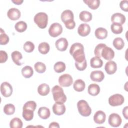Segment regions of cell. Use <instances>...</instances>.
Listing matches in <instances>:
<instances>
[{
  "label": "cell",
  "mask_w": 128,
  "mask_h": 128,
  "mask_svg": "<svg viewBox=\"0 0 128 128\" xmlns=\"http://www.w3.org/2000/svg\"><path fill=\"white\" fill-rule=\"evenodd\" d=\"M8 58L7 53L4 50H0V62L4 63L5 62Z\"/></svg>",
  "instance_id": "ee69618b"
},
{
  "label": "cell",
  "mask_w": 128,
  "mask_h": 128,
  "mask_svg": "<svg viewBox=\"0 0 128 128\" xmlns=\"http://www.w3.org/2000/svg\"><path fill=\"white\" fill-rule=\"evenodd\" d=\"M22 74L25 78H30L33 75L34 70L30 66H26L22 68Z\"/></svg>",
  "instance_id": "83f0119b"
},
{
  "label": "cell",
  "mask_w": 128,
  "mask_h": 128,
  "mask_svg": "<svg viewBox=\"0 0 128 128\" xmlns=\"http://www.w3.org/2000/svg\"><path fill=\"white\" fill-rule=\"evenodd\" d=\"M85 82L81 79L76 80L73 84V88L74 90L78 92L83 91L85 88Z\"/></svg>",
  "instance_id": "cb8c5ba5"
},
{
  "label": "cell",
  "mask_w": 128,
  "mask_h": 128,
  "mask_svg": "<svg viewBox=\"0 0 128 128\" xmlns=\"http://www.w3.org/2000/svg\"><path fill=\"white\" fill-rule=\"evenodd\" d=\"M66 64L62 62H58L54 66V70L57 73H60L64 72L66 70Z\"/></svg>",
  "instance_id": "e575fe53"
},
{
  "label": "cell",
  "mask_w": 128,
  "mask_h": 128,
  "mask_svg": "<svg viewBox=\"0 0 128 128\" xmlns=\"http://www.w3.org/2000/svg\"><path fill=\"white\" fill-rule=\"evenodd\" d=\"M104 78V72L101 70H94L90 74V78L94 82H100Z\"/></svg>",
  "instance_id": "2e32d148"
},
{
  "label": "cell",
  "mask_w": 128,
  "mask_h": 128,
  "mask_svg": "<svg viewBox=\"0 0 128 128\" xmlns=\"http://www.w3.org/2000/svg\"><path fill=\"white\" fill-rule=\"evenodd\" d=\"M73 82L72 76L68 74L60 76L58 78V83L62 86L68 87L70 86Z\"/></svg>",
  "instance_id": "52a82bcc"
},
{
  "label": "cell",
  "mask_w": 128,
  "mask_h": 128,
  "mask_svg": "<svg viewBox=\"0 0 128 128\" xmlns=\"http://www.w3.org/2000/svg\"><path fill=\"white\" fill-rule=\"evenodd\" d=\"M50 91L49 86L46 84H42L38 88V92L39 94L45 96L48 94Z\"/></svg>",
  "instance_id": "603a6c76"
},
{
  "label": "cell",
  "mask_w": 128,
  "mask_h": 128,
  "mask_svg": "<svg viewBox=\"0 0 128 128\" xmlns=\"http://www.w3.org/2000/svg\"><path fill=\"white\" fill-rule=\"evenodd\" d=\"M9 42V37L5 34L2 28L0 29V44L1 45H6Z\"/></svg>",
  "instance_id": "f35d334b"
},
{
  "label": "cell",
  "mask_w": 128,
  "mask_h": 128,
  "mask_svg": "<svg viewBox=\"0 0 128 128\" xmlns=\"http://www.w3.org/2000/svg\"><path fill=\"white\" fill-rule=\"evenodd\" d=\"M52 92L54 100L56 102L64 103L66 100V96L64 94L63 89L59 86H54L52 90Z\"/></svg>",
  "instance_id": "7a4b0ae2"
},
{
  "label": "cell",
  "mask_w": 128,
  "mask_h": 128,
  "mask_svg": "<svg viewBox=\"0 0 128 128\" xmlns=\"http://www.w3.org/2000/svg\"><path fill=\"white\" fill-rule=\"evenodd\" d=\"M34 22L40 28L44 29L47 26L48 16L45 12H40L36 14L34 16Z\"/></svg>",
  "instance_id": "3957f363"
},
{
  "label": "cell",
  "mask_w": 128,
  "mask_h": 128,
  "mask_svg": "<svg viewBox=\"0 0 128 128\" xmlns=\"http://www.w3.org/2000/svg\"><path fill=\"white\" fill-rule=\"evenodd\" d=\"M66 27L69 29V30H72L73 28H74L76 26V23L74 22V21H72V22H68L67 24H64Z\"/></svg>",
  "instance_id": "bcb514c9"
},
{
  "label": "cell",
  "mask_w": 128,
  "mask_h": 128,
  "mask_svg": "<svg viewBox=\"0 0 128 128\" xmlns=\"http://www.w3.org/2000/svg\"><path fill=\"white\" fill-rule=\"evenodd\" d=\"M124 101L122 95L118 94H114L110 96L108 98V104L112 106H116L122 105Z\"/></svg>",
  "instance_id": "8992f818"
},
{
  "label": "cell",
  "mask_w": 128,
  "mask_h": 128,
  "mask_svg": "<svg viewBox=\"0 0 128 128\" xmlns=\"http://www.w3.org/2000/svg\"><path fill=\"white\" fill-rule=\"evenodd\" d=\"M20 15L21 14L20 10L16 8H11L7 12L8 18L12 20H18L20 17Z\"/></svg>",
  "instance_id": "d6986e66"
},
{
  "label": "cell",
  "mask_w": 128,
  "mask_h": 128,
  "mask_svg": "<svg viewBox=\"0 0 128 128\" xmlns=\"http://www.w3.org/2000/svg\"><path fill=\"white\" fill-rule=\"evenodd\" d=\"M110 29L112 32L114 34H121L123 30L122 25L116 23H112L110 26Z\"/></svg>",
  "instance_id": "8d00e7d4"
},
{
  "label": "cell",
  "mask_w": 128,
  "mask_h": 128,
  "mask_svg": "<svg viewBox=\"0 0 128 128\" xmlns=\"http://www.w3.org/2000/svg\"><path fill=\"white\" fill-rule=\"evenodd\" d=\"M15 106L12 104H6L4 106V112L7 115H12L14 113Z\"/></svg>",
  "instance_id": "d590c367"
},
{
  "label": "cell",
  "mask_w": 128,
  "mask_h": 128,
  "mask_svg": "<svg viewBox=\"0 0 128 128\" xmlns=\"http://www.w3.org/2000/svg\"><path fill=\"white\" fill-rule=\"evenodd\" d=\"M126 20L125 16L123 14L119 12L114 14L111 17V21L113 23H116L121 25L125 22Z\"/></svg>",
  "instance_id": "e0dca14e"
},
{
  "label": "cell",
  "mask_w": 128,
  "mask_h": 128,
  "mask_svg": "<svg viewBox=\"0 0 128 128\" xmlns=\"http://www.w3.org/2000/svg\"><path fill=\"white\" fill-rule=\"evenodd\" d=\"M106 115L102 110L97 111L94 114V120L97 124H102L106 120Z\"/></svg>",
  "instance_id": "ac0fdd59"
},
{
  "label": "cell",
  "mask_w": 128,
  "mask_h": 128,
  "mask_svg": "<svg viewBox=\"0 0 128 128\" xmlns=\"http://www.w3.org/2000/svg\"><path fill=\"white\" fill-rule=\"evenodd\" d=\"M34 69L38 73L42 74L45 72L46 70V66L44 63L40 62H38L34 64Z\"/></svg>",
  "instance_id": "74e56055"
},
{
  "label": "cell",
  "mask_w": 128,
  "mask_h": 128,
  "mask_svg": "<svg viewBox=\"0 0 128 128\" xmlns=\"http://www.w3.org/2000/svg\"><path fill=\"white\" fill-rule=\"evenodd\" d=\"M62 32V27L60 24L54 22L52 24L48 29V34L52 37L56 38L60 35Z\"/></svg>",
  "instance_id": "5b68a950"
},
{
  "label": "cell",
  "mask_w": 128,
  "mask_h": 128,
  "mask_svg": "<svg viewBox=\"0 0 128 128\" xmlns=\"http://www.w3.org/2000/svg\"><path fill=\"white\" fill-rule=\"evenodd\" d=\"M22 117L26 121H30L34 118V111L28 109H23Z\"/></svg>",
  "instance_id": "836d02e7"
},
{
  "label": "cell",
  "mask_w": 128,
  "mask_h": 128,
  "mask_svg": "<svg viewBox=\"0 0 128 128\" xmlns=\"http://www.w3.org/2000/svg\"><path fill=\"white\" fill-rule=\"evenodd\" d=\"M49 128H60L59 124L56 122H52L50 124V126H48Z\"/></svg>",
  "instance_id": "c3c4849f"
},
{
  "label": "cell",
  "mask_w": 128,
  "mask_h": 128,
  "mask_svg": "<svg viewBox=\"0 0 128 128\" xmlns=\"http://www.w3.org/2000/svg\"><path fill=\"white\" fill-rule=\"evenodd\" d=\"M12 2L13 3H14V4H18V5H19V4H21L22 2H23V0H12Z\"/></svg>",
  "instance_id": "681fc988"
},
{
  "label": "cell",
  "mask_w": 128,
  "mask_h": 128,
  "mask_svg": "<svg viewBox=\"0 0 128 128\" xmlns=\"http://www.w3.org/2000/svg\"><path fill=\"white\" fill-rule=\"evenodd\" d=\"M14 28L17 32H22L26 30L27 24L24 21H20L16 24Z\"/></svg>",
  "instance_id": "d6a6232c"
},
{
  "label": "cell",
  "mask_w": 128,
  "mask_h": 128,
  "mask_svg": "<svg viewBox=\"0 0 128 128\" xmlns=\"http://www.w3.org/2000/svg\"><path fill=\"white\" fill-rule=\"evenodd\" d=\"M52 111L56 115H62L64 114L66 112V106L64 103L56 102L52 106Z\"/></svg>",
  "instance_id": "8fae6325"
},
{
  "label": "cell",
  "mask_w": 128,
  "mask_h": 128,
  "mask_svg": "<svg viewBox=\"0 0 128 128\" xmlns=\"http://www.w3.org/2000/svg\"><path fill=\"white\" fill-rule=\"evenodd\" d=\"M128 106H125L123 110H122V114L124 116V118L126 119H128Z\"/></svg>",
  "instance_id": "7dc6e473"
},
{
  "label": "cell",
  "mask_w": 128,
  "mask_h": 128,
  "mask_svg": "<svg viewBox=\"0 0 128 128\" xmlns=\"http://www.w3.org/2000/svg\"><path fill=\"white\" fill-rule=\"evenodd\" d=\"M50 45L46 42H42L38 46L39 52L43 54H47L50 50Z\"/></svg>",
  "instance_id": "f1b7e54d"
},
{
  "label": "cell",
  "mask_w": 128,
  "mask_h": 128,
  "mask_svg": "<svg viewBox=\"0 0 128 128\" xmlns=\"http://www.w3.org/2000/svg\"><path fill=\"white\" fill-rule=\"evenodd\" d=\"M11 56L14 62L18 66L22 65L20 60L22 58V54L17 50L14 51L11 54Z\"/></svg>",
  "instance_id": "d4e9b609"
},
{
  "label": "cell",
  "mask_w": 128,
  "mask_h": 128,
  "mask_svg": "<svg viewBox=\"0 0 128 128\" xmlns=\"http://www.w3.org/2000/svg\"><path fill=\"white\" fill-rule=\"evenodd\" d=\"M88 92L90 95L96 96L100 93V88L99 86L96 84H92L88 86Z\"/></svg>",
  "instance_id": "7402d4cb"
},
{
  "label": "cell",
  "mask_w": 128,
  "mask_h": 128,
  "mask_svg": "<svg viewBox=\"0 0 128 128\" xmlns=\"http://www.w3.org/2000/svg\"><path fill=\"white\" fill-rule=\"evenodd\" d=\"M75 66L76 68V69L78 70L82 71L84 70L86 66H87V63H86V60L85 59L82 62H75Z\"/></svg>",
  "instance_id": "7bdbcfd3"
},
{
  "label": "cell",
  "mask_w": 128,
  "mask_h": 128,
  "mask_svg": "<svg viewBox=\"0 0 128 128\" xmlns=\"http://www.w3.org/2000/svg\"><path fill=\"white\" fill-rule=\"evenodd\" d=\"M106 46V44H98L95 48L94 50V54L98 58H101V53L102 49Z\"/></svg>",
  "instance_id": "60d3db41"
},
{
  "label": "cell",
  "mask_w": 128,
  "mask_h": 128,
  "mask_svg": "<svg viewBox=\"0 0 128 128\" xmlns=\"http://www.w3.org/2000/svg\"><path fill=\"white\" fill-rule=\"evenodd\" d=\"M70 53L76 62H82L86 59L84 47L80 43L76 42L70 46Z\"/></svg>",
  "instance_id": "6da1fadb"
},
{
  "label": "cell",
  "mask_w": 128,
  "mask_h": 128,
  "mask_svg": "<svg viewBox=\"0 0 128 128\" xmlns=\"http://www.w3.org/2000/svg\"><path fill=\"white\" fill-rule=\"evenodd\" d=\"M36 107V104L35 102L30 100L26 102L23 106V109H28L32 111H34Z\"/></svg>",
  "instance_id": "b9f144b4"
},
{
  "label": "cell",
  "mask_w": 128,
  "mask_h": 128,
  "mask_svg": "<svg viewBox=\"0 0 128 128\" xmlns=\"http://www.w3.org/2000/svg\"><path fill=\"white\" fill-rule=\"evenodd\" d=\"M68 42L66 38H58L55 42L56 49L60 52L65 51L68 46Z\"/></svg>",
  "instance_id": "4fadbf2b"
},
{
  "label": "cell",
  "mask_w": 128,
  "mask_h": 128,
  "mask_svg": "<svg viewBox=\"0 0 128 128\" xmlns=\"http://www.w3.org/2000/svg\"><path fill=\"white\" fill-rule=\"evenodd\" d=\"M12 87L8 82H3L0 85V92L2 95L6 97L10 96L12 93Z\"/></svg>",
  "instance_id": "ba28073f"
},
{
  "label": "cell",
  "mask_w": 128,
  "mask_h": 128,
  "mask_svg": "<svg viewBox=\"0 0 128 128\" xmlns=\"http://www.w3.org/2000/svg\"><path fill=\"white\" fill-rule=\"evenodd\" d=\"M83 2L92 10L97 9L100 4L99 0H84Z\"/></svg>",
  "instance_id": "4dcf8cb0"
},
{
  "label": "cell",
  "mask_w": 128,
  "mask_h": 128,
  "mask_svg": "<svg viewBox=\"0 0 128 128\" xmlns=\"http://www.w3.org/2000/svg\"><path fill=\"white\" fill-rule=\"evenodd\" d=\"M108 121L110 126L112 127H118L121 124L122 120L118 114L112 113L110 115Z\"/></svg>",
  "instance_id": "9c48e42d"
},
{
  "label": "cell",
  "mask_w": 128,
  "mask_h": 128,
  "mask_svg": "<svg viewBox=\"0 0 128 128\" xmlns=\"http://www.w3.org/2000/svg\"><path fill=\"white\" fill-rule=\"evenodd\" d=\"M120 6L122 10L127 12L128 11V1L127 0L121 1L120 4Z\"/></svg>",
  "instance_id": "f6af8a7d"
},
{
  "label": "cell",
  "mask_w": 128,
  "mask_h": 128,
  "mask_svg": "<svg viewBox=\"0 0 128 128\" xmlns=\"http://www.w3.org/2000/svg\"><path fill=\"white\" fill-rule=\"evenodd\" d=\"M60 18L62 22L64 24L72 22L74 21V14L72 10H66L62 13Z\"/></svg>",
  "instance_id": "30bf717a"
},
{
  "label": "cell",
  "mask_w": 128,
  "mask_h": 128,
  "mask_svg": "<svg viewBox=\"0 0 128 128\" xmlns=\"http://www.w3.org/2000/svg\"><path fill=\"white\" fill-rule=\"evenodd\" d=\"M101 56L106 60H111L114 56V52L112 48L106 46L102 49Z\"/></svg>",
  "instance_id": "7c38bea8"
},
{
  "label": "cell",
  "mask_w": 128,
  "mask_h": 128,
  "mask_svg": "<svg viewBox=\"0 0 128 128\" xmlns=\"http://www.w3.org/2000/svg\"><path fill=\"white\" fill-rule=\"evenodd\" d=\"M94 34L97 38L99 40H104L108 36V31L104 28H98L96 30Z\"/></svg>",
  "instance_id": "ffe728a7"
},
{
  "label": "cell",
  "mask_w": 128,
  "mask_h": 128,
  "mask_svg": "<svg viewBox=\"0 0 128 128\" xmlns=\"http://www.w3.org/2000/svg\"><path fill=\"white\" fill-rule=\"evenodd\" d=\"M10 128H22V122L18 118H13L10 122Z\"/></svg>",
  "instance_id": "1f68e13d"
},
{
  "label": "cell",
  "mask_w": 128,
  "mask_h": 128,
  "mask_svg": "<svg viewBox=\"0 0 128 128\" xmlns=\"http://www.w3.org/2000/svg\"><path fill=\"white\" fill-rule=\"evenodd\" d=\"M90 32V27L87 24H80L78 28V32L81 36H86Z\"/></svg>",
  "instance_id": "5bb4252c"
},
{
  "label": "cell",
  "mask_w": 128,
  "mask_h": 128,
  "mask_svg": "<svg viewBox=\"0 0 128 128\" xmlns=\"http://www.w3.org/2000/svg\"><path fill=\"white\" fill-rule=\"evenodd\" d=\"M24 50L26 52H32L34 49V45L33 42L28 41L26 42L24 44Z\"/></svg>",
  "instance_id": "ab89813d"
},
{
  "label": "cell",
  "mask_w": 128,
  "mask_h": 128,
  "mask_svg": "<svg viewBox=\"0 0 128 128\" xmlns=\"http://www.w3.org/2000/svg\"><path fill=\"white\" fill-rule=\"evenodd\" d=\"M38 114L41 118L46 120L50 117V112L49 108H48L42 106L39 108L38 110Z\"/></svg>",
  "instance_id": "44dd1931"
},
{
  "label": "cell",
  "mask_w": 128,
  "mask_h": 128,
  "mask_svg": "<svg viewBox=\"0 0 128 128\" xmlns=\"http://www.w3.org/2000/svg\"><path fill=\"white\" fill-rule=\"evenodd\" d=\"M80 19L84 22H90L92 19V14L86 10H83L79 14Z\"/></svg>",
  "instance_id": "4316f807"
},
{
  "label": "cell",
  "mask_w": 128,
  "mask_h": 128,
  "mask_svg": "<svg viewBox=\"0 0 128 128\" xmlns=\"http://www.w3.org/2000/svg\"><path fill=\"white\" fill-rule=\"evenodd\" d=\"M104 69L108 74H114L116 71V64L114 61L110 60L104 66Z\"/></svg>",
  "instance_id": "9a60e30c"
},
{
  "label": "cell",
  "mask_w": 128,
  "mask_h": 128,
  "mask_svg": "<svg viewBox=\"0 0 128 128\" xmlns=\"http://www.w3.org/2000/svg\"><path fill=\"white\" fill-rule=\"evenodd\" d=\"M90 64L92 68H100L103 65V62L100 58L96 56L90 59Z\"/></svg>",
  "instance_id": "484cf974"
},
{
  "label": "cell",
  "mask_w": 128,
  "mask_h": 128,
  "mask_svg": "<svg viewBox=\"0 0 128 128\" xmlns=\"http://www.w3.org/2000/svg\"><path fill=\"white\" fill-rule=\"evenodd\" d=\"M114 46L118 50H120L123 48L124 46V40L121 38H115L112 42Z\"/></svg>",
  "instance_id": "f546056e"
},
{
  "label": "cell",
  "mask_w": 128,
  "mask_h": 128,
  "mask_svg": "<svg viewBox=\"0 0 128 128\" xmlns=\"http://www.w3.org/2000/svg\"><path fill=\"white\" fill-rule=\"evenodd\" d=\"M78 111L80 115L83 116H88L92 113V109L86 101L82 100L77 103Z\"/></svg>",
  "instance_id": "277c9868"
}]
</instances>
